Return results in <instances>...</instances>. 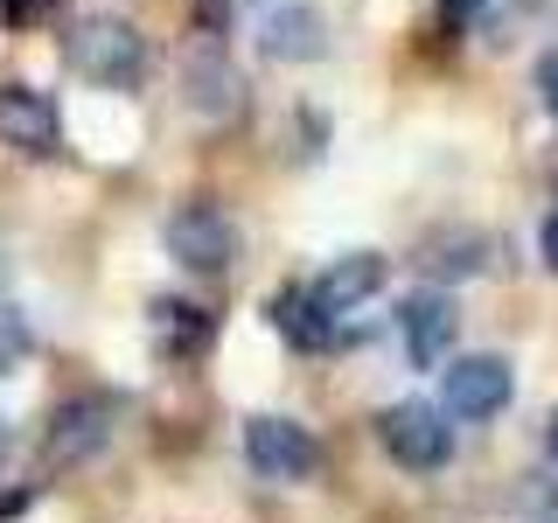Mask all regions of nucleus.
I'll use <instances>...</instances> for the list:
<instances>
[{
	"label": "nucleus",
	"instance_id": "nucleus-10",
	"mask_svg": "<svg viewBox=\"0 0 558 523\" xmlns=\"http://www.w3.org/2000/svg\"><path fill=\"white\" fill-rule=\"evenodd\" d=\"M266 321H272L293 349H328V342H336V314H322L314 287H279L272 301H266Z\"/></svg>",
	"mask_w": 558,
	"mask_h": 523
},
{
	"label": "nucleus",
	"instance_id": "nucleus-13",
	"mask_svg": "<svg viewBox=\"0 0 558 523\" xmlns=\"http://www.w3.org/2000/svg\"><path fill=\"white\" fill-rule=\"evenodd\" d=\"M154 342L168 349V356H196V349L209 342V314L196 301H154Z\"/></svg>",
	"mask_w": 558,
	"mask_h": 523
},
{
	"label": "nucleus",
	"instance_id": "nucleus-14",
	"mask_svg": "<svg viewBox=\"0 0 558 523\" xmlns=\"http://www.w3.org/2000/svg\"><path fill=\"white\" fill-rule=\"evenodd\" d=\"M28 349H35V336H28V314L14 307V301H0V377H8V370H22V363H28Z\"/></svg>",
	"mask_w": 558,
	"mask_h": 523
},
{
	"label": "nucleus",
	"instance_id": "nucleus-3",
	"mask_svg": "<svg viewBox=\"0 0 558 523\" xmlns=\"http://www.w3.org/2000/svg\"><path fill=\"white\" fill-rule=\"evenodd\" d=\"M168 258L174 266H189V272H231L238 266V223L223 217V209H209V203H182L168 217Z\"/></svg>",
	"mask_w": 558,
	"mask_h": 523
},
{
	"label": "nucleus",
	"instance_id": "nucleus-5",
	"mask_svg": "<svg viewBox=\"0 0 558 523\" xmlns=\"http://www.w3.org/2000/svg\"><path fill=\"white\" fill-rule=\"evenodd\" d=\"M244 461L266 482H307L322 453H314L307 426H293V418H279V412H258V418H244Z\"/></svg>",
	"mask_w": 558,
	"mask_h": 523
},
{
	"label": "nucleus",
	"instance_id": "nucleus-11",
	"mask_svg": "<svg viewBox=\"0 0 558 523\" xmlns=\"http://www.w3.org/2000/svg\"><path fill=\"white\" fill-rule=\"evenodd\" d=\"M258 42H266L272 63H314L328 49V22H322V8H279L258 28Z\"/></svg>",
	"mask_w": 558,
	"mask_h": 523
},
{
	"label": "nucleus",
	"instance_id": "nucleus-20",
	"mask_svg": "<svg viewBox=\"0 0 558 523\" xmlns=\"http://www.w3.org/2000/svg\"><path fill=\"white\" fill-rule=\"evenodd\" d=\"M8 447H14V433H8V418H0V461H8Z\"/></svg>",
	"mask_w": 558,
	"mask_h": 523
},
{
	"label": "nucleus",
	"instance_id": "nucleus-16",
	"mask_svg": "<svg viewBox=\"0 0 558 523\" xmlns=\"http://www.w3.org/2000/svg\"><path fill=\"white\" fill-rule=\"evenodd\" d=\"M537 252H545V266L558 272V209L545 217V231H537Z\"/></svg>",
	"mask_w": 558,
	"mask_h": 523
},
{
	"label": "nucleus",
	"instance_id": "nucleus-19",
	"mask_svg": "<svg viewBox=\"0 0 558 523\" xmlns=\"http://www.w3.org/2000/svg\"><path fill=\"white\" fill-rule=\"evenodd\" d=\"M545 447H551V461H558V412H551V426H545Z\"/></svg>",
	"mask_w": 558,
	"mask_h": 523
},
{
	"label": "nucleus",
	"instance_id": "nucleus-17",
	"mask_svg": "<svg viewBox=\"0 0 558 523\" xmlns=\"http://www.w3.org/2000/svg\"><path fill=\"white\" fill-rule=\"evenodd\" d=\"M35 8H43V0H0V14H8V22H28Z\"/></svg>",
	"mask_w": 558,
	"mask_h": 523
},
{
	"label": "nucleus",
	"instance_id": "nucleus-8",
	"mask_svg": "<svg viewBox=\"0 0 558 523\" xmlns=\"http://www.w3.org/2000/svg\"><path fill=\"white\" fill-rule=\"evenodd\" d=\"M0 147L35 154V161L63 147V119L35 84H0Z\"/></svg>",
	"mask_w": 558,
	"mask_h": 523
},
{
	"label": "nucleus",
	"instance_id": "nucleus-4",
	"mask_svg": "<svg viewBox=\"0 0 558 523\" xmlns=\"http://www.w3.org/2000/svg\"><path fill=\"white\" fill-rule=\"evenodd\" d=\"M112 426H119V398H112V391H84V398H70V405H57V418H49L43 461H49V467H77V461H92V453L112 440Z\"/></svg>",
	"mask_w": 558,
	"mask_h": 523
},
{
	"label": "nucleus",
	"instance_id": "nucleus-9",
	"mask_svg": "<svg viewBox=\"0 0 558 523\" xmlns=\"http://www.w3.org/2000/svg\"><path fill=\"white\" fill-rule=\"evenodd\" d=\"M377 287H384V258L377 252H342L336 266L314 279V301H322V314H336V321H342V314L363 307Z\"/></svg>",
	"mask_w": 558,
	"mask_h": 523
},
{
	"label": "nucleus",
	"instance_id": "nucleus-15",
	"mask_svg": "<svg viewBox=\"0 0 558 523\" xmlns=\"http://www.w3.org/2000/svg\"><path fill=\"white\" fill-rule=\"evenodd\" d=\"M537 98H545V112L558 119V49H545V63H537Z\"/></svg>",
	"mask_w": 558,
	"mask_h": 523
},
{
	"label": "nucleus",
	"instance_id": "nucleus-1",
	"mask_svg": "<svg viewBox=\"0 0 558 523\" xmlns=\"http://www.w3.org/2000/svg\"><path fill=\"white\" fill-rule=\"evenodd\" d=\"M70 63H77V77L105 84V92H126V84H140V70H147V42L119 14H92V22L70 28Z\"/></svg>",
	"mask_w": 558,
	"mask_h": 523
},
{
	"label": "nucleus",
	"instance_id": "nucleus-18",
	"mask_svg": "<svg viewBox=\"0 0 558 523\" xmlns=\"http://www.w3.org/2000/svg\"><path fill=\"white\" fill-rule=\"evenodd\" d=\"M440 8L453 14V22H461V14H475V8H482V0H440Z\"/></svg>",
	"mask_w": 558,
	"mask_h": 523
},
{
	"label": "nucleus",
	"instance_id": "nucleus-6",
	"mask_svg": "<svg viewBox=\"0 0 558 523\" xmlns=\"http://www.w3.org/2000/svg\"><path fill=\"white\" fill-rule=\"evenodd\" d=\"M440 377H447V384H440L447 418H496V412L517 398V370H510L502 356H453Z\"/></svg>",
	"mask_w": 558,
	"mask_h": 523
},
{
	"label": "nucleus",
	"instance_id": "nucleus-7",
	"mask_svg": "<svg viewBox=\"0 0 558 523\" xmlns=\"http://www.w3.org/2000/svg\"><path fill=\"white\" fill-rule=\"evenodd\" d=\"M398 328H405V356H412V370H440V363L453 356V336H461L453 293H440V287L412 293V301L398 307Z\"/></svg>",
	"mask_w": 558,
	"mask_h": 523
},
{
	"label": "nucleus",
	"instance_id": "nucleus-12",
	"mask_svg": "<svg viewBox=\"0 0 558 523\" xmlns=\"http://www.w3.org/2000/svg\"><path fill=\"white\" fill-rule=\"evenodd\" d=\"M189 105H196L203 119H231L238 105H244V77L231 70L223 49H203V57L189 63Z\"/></svg>",
	"mask_w": 558,
	"mask_h": 523
},
{
	"label": "nucleus",
	"instance_id": "nucleus-2",
	"mask_svg": "<svg viewBox=\"0 0 558 523\" xmlns=\"http://www.w3.org/2000/svg\"><path fill=\"white\" fill-rule=\"evenodd\" d=\"M377 440H384V453H391L398 467H412V475H433V467L453 461L447 405H418V398H405V405L377 412Z\"/></svg>",
	"mask_w": 558,
	"mask_h": 523
}]
</instances>
